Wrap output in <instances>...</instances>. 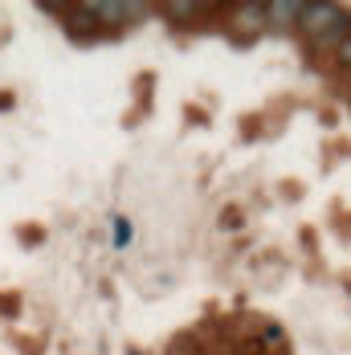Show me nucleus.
<instances>
[{
    "mask_svg": "<svg viewBox=\"0 0 351 355\" xmlns=\"http://www.w3.org/2000/svg\"><path fill=\"white\" fill-rule=\"evenodd\" d=\"M298 29L311 41V49L323 53V49H339V41L351 33V17L339 4H302Z\"/></svg>",
    "mask_w": 351,
    "mask_h": 355,
    "instance_id": "f257e3e1",
    "label": "nucleus"
},
{
    "mask_svg": "<svg viewBox=\"0 0 351 355\" xmlns=\"http://www.w3.org/2000/svg\"><path fill=\"white\" fill-rule=\"evenodd\" d=\"M262 12H266V21L274 29H290L302 17V0H274V4H262Z\"/></svg>",
    "mask_w": 351,
    "mask_h": 355,
    "instance_id": "f03ea898",
    "label": "nucleus"
},
{
    "mask_svg": "<svg viewBox=\"0 0 351 355\" xmlns=\"http://www.w3.org/2000/svg\"><path fill=\"white\" fill-rule=\"evenodd\" d=\"M335 62H339L343 70H351V33L339 41V49H335Z\"/></svg>",
    "mask_w": 351,
    "mask_h": 355,
    "instance_id": "7ed1b4c3",
    "label": "nucleus"
},
{
    "mask_svg": "<svg viewBox=\"0 0 351 355\" xmlns=\"http://www.w3.org/2000/svg\"><path fill=\"white\" fill-rule=\"evenodd\" d=\"M131 241V225L123 216H114V245H127Z\"/></svg>",
    "mask_w": 351,
    "mask_h": 355,
    "instance_id": "20e7f679",
    "label": "nucleus"
},
{
    "mask_svg": "<svg viewBox=\"0 0 351 355\" xmlns=\"http://www.w3.org/2000/svg\"><path fill=\"white\" fill-rule=\"evenodd\" d=\"M168 12L172 17H192V12H200V4H168Z\"/></svg>",
    "mask_w": 351,
    "mask_h": 355,
    "instance_id": "39448f33",
    "label": "nucleus"
}]
</instances>
